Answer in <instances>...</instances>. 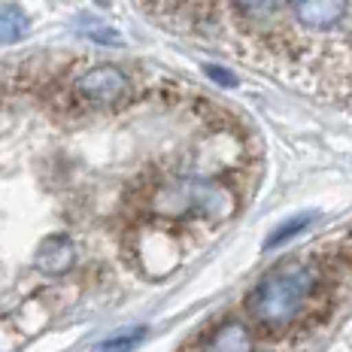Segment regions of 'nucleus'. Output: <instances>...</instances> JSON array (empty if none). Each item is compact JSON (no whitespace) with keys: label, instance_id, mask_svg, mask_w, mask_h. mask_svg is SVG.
Returning a JSON list of instances; mask_svg holds the SVG:
<instances>
[{"label":"nucleus","instance_id":"obj_1","mask_svg":"<svg viewBox=\"0 0 352 352\" xmlns=\"http://www.w3.org/2000/svg\"><path fill=\"white\" fill-rule=\"evenodd\" d=\"M319 283L322 274L313 261H283L255 283L246 295V310L267 331H285L307 310Z\"/></svg>","mask_w":352,"mask_h":352},{"label":"nucleus","instance_id":"obj_2","mask_svg":"<svg viewBox=\"0 0 352 352\" xmlns=\"http://www.w3.org/2000/svg\"><path fill=\"white\" fill-rule=\"evenodd\" d=\"M234 195L228 186L216 179H182L164 186L155 195V212L167 219H210V222H222L234 212Z\"/></svg>","mask_w":352,"mask_h":352},{"label":"nucleus","instance_id":"obj_3","mask_svg":"<svg viewBox=\"0 0 352 352\" xmlns=\"http://www.w3.org/2000/svg\"><path fill=\"white\" fill-rule=\"evenodd\" d=\"M73 88H76V94L85 104L113 107L124 100V94H128V76L119 67H113V64H100V67L85 70Z\"/></svg>","mask_w":352,"mask_h":352},{"label":"nucleus","instance_id":"obj_4","mask_svg":"<svg viewBox=\"0 0 352 352\" xmlns=\"http://www.w3.org/2000/svg\"><path fill=\"white\" fill-rule=\"evenodd\" d=\"M349 0H292V12L304 28L322 31V28H334L337 21L346 16Z\"/></svg>","mask_w":352,"mask_h":352},{"label":"nucleus","instance_id":"obj_5","mask_svg":"<svg viewBox=\"0 0 352 352\" xmlns=\"http://www.w3.org/2000/svg\"><path fill=\"white\" fill-rule=\"evenodd\" d=\"M204 352H255V337L243 319H222L210 331Z\"/></svg>","mask_w":352,"mask_h":352},{"label":"nucleus","instance_id":"obj_6","mask_svg":"<svg viewBox=\"0 0 352 352\" xmlns=\"http://www.w3.org/2000/svg\"><path fill=\"white\" fill-rule=\"evenodd\" d=\"M73 258H76V249H73V240L67 234H52V237H46L36 249V270H43V274L49 276H61L67 274L73 267Z\"/></svg>","mask_w":352,"mask_h":352},{"label":"nucleus","instance_id":"obj_7","mask_svg":"<svg viewBox=\"0 0 352 352\" xmlns=\"http://www.w3.org/2000/svg\"><path fill=\"white\" fill-rule=\"evenodd\" d=\"M313 219H316V212H298V216L285 219V222H280L274 231L267 234V240H264V249H280V246H285L289 240H295L300 231L310 228Z\"/></svg>","mask_w":352,"mask_h":352},{"label":"nucleus","instance_id":"obj_8","mask_svg":"<svg viewBox=\"0 0 352 352\" xmlns=\"http://www.w3.org/2000/svg\"><path fill=\"white\" fill-rule=\"evenodd\" d=\"M28 34V16L19 6H0V43H16Z\"/></svg>","mask_w":352,"mask_h":352},{"label":"nucleus","instance_id":"obj_9","mask_svg":"<svg viewBox=\"0 0 352 352\" xmlns=\"http://www.w3.org/2000/svg\"><path fill=\"white\" fill-rule=\"evenodd\" d=\"M146 337V328L134 325V328H124V331L107 337L104 343H100L94 352H134L137 346H140V340Z\"/></svg>","mask_w":352,"mask_h":352},{"label":"nucleus","instance_id":"obj_10","mask_svg":"<svg viewBox=\"0 0 352 352\" xmlns=\"http://www.w3.org/2000/svg\"><path fill=\"white\" fill-rule=\"evenodd\" d=\"M276 3H280V0H237L240 12H246L249 19H267V16H274Z\"/></svg>","mask_w":352,"mask_h":352},{"label":"nucleus","instance_id":"obj_11","mask_svg":"<svg viewBox=\"0 0 352 352\" xmlns=\"http://www.w3.org/2000/svg\"><path fill=\"white\" fill-rule=\"evenodd\" d=\"M207 76L210 79H216L219 85H237V79H234V73L231 70H225V67H212V64H207Z\"/></svg>","mask_w":352,"mask_h":352}]
</instances>
